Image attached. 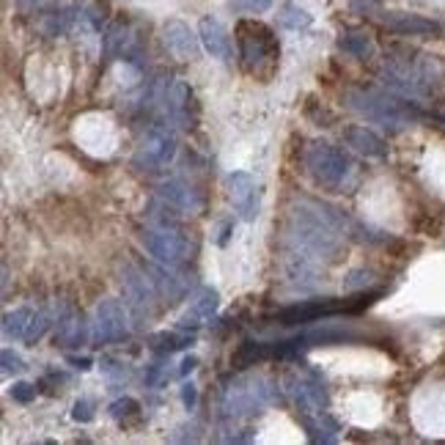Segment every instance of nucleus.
<instances>
[{
    "label": "nucleus",
    "mask_w": 445,
    "mask_h": 445,
    "mask_svg": "<svg viewBox=\"0 0 445 445\" xmlns=\"http://www.w3.org/2000/svg\"><path fill=\"white\" fill-rule=\"evenodd\" d=\"M236 41H239L242 66L248 71H256V66L264 58L275 61L281 55V44H278L275 34L269 31L264 22H256V19H242L236 25Z\"/></svg>",
    "instance_id": "f257e3e1"
},
{
    "label": "nucleus",
    "mask_w": 445,
    "mask_h": 445,
    "mask_svg": "<svg viewBox=\"0 0 445 445\" xmlns=\"http://www.w3.org/2000/svg\"><path fill=\"white\" fill-rule=\"evenodd\" d=\"M346 105L357 113H363V116H369V119H374V121H388V124H404V121L415 119V110L407 102L393 99L388 94L371 89L346 91Z\"/></svg>",
    "instance_id": "f03ea898"
},
{
    "label": "nucleus",
    "mask_w": 445,
    "mask_h": 445,
    "mask_svg": "<svg viewBox=\"0 0 445 445\" xmlns=\"http://www.w3.org/2000/svg\"><path fill=\"white\" fill-rule=\"evenodd\" d=\"M305 160H308V168H311L314 179L324 187H333V190H339L344 184V179L352 174V160L333 143H314L308 149Z\"/></svg>",
    "instance_id": "7ed1b4c3"
},
{
    "label": "nucleus",
    "mask_w": 445,
    "mask_h": 445,
    "mask_svg": "<svg viewBox=\"0 0 445 445\" xmlns=\"http://www.w3.org/2000/svg\"><path fill=\"white\" fill-rule=\"evenodd\" d=\"M141 242L143 248L165 267H181L193 256L190 239L181 236L176 229H149V231L141 234Z\"/></svg>",
    "instance_id": "20e7f679"
},
{
    "label": "nucleus",
    "mask_w": 445,
    "mask_h": 445,
    "mask_svg": "<svg viewBox=\"0 0 445 445\" xmlns=\"http://www.w3.org/2000/svg\"><path fill=\"white\" fill-rule=\"evenodd\" d=\"M176 135L168 129V126H151L138 143V151H135V165L141 171H160L168 162L176 157Z\"/></svg>",
    "instance_id": "39448f33"
},
{
    "label": "nucleus",
    "mask_w": 445,
    "mask_h": 445,
    "mask_svg": "<svg viewBox=\"0 0 445 445\" xmlns=\"http://www.w3.org/2000/svg\"><path fill=\"white\" fill-rule=\"evenodd\" d=\"M229 196H231V204L236 214L242 220H256L259 212H261V190L256 184V179L245 174V171H236L229 176Z\"/></svg>",
    "instance_id": "423d86ee"
},
{
    "label": "nucleus",
    "mask_w": 445,
    "mask_h": 445,
    "mask_svg": "<svg viewBox=\"0 0 445 445\" xmlns=\"http://www.w3.org/2000/svg\"><path fill=\"white\" fill-rule=\"evenodd\" d=\"M96 341L99 344H121L129 336L124 305L119 300H102L96 305Z\"/></svg>",
    "instance_id": "0eeeda50"
},
{
    "label": "nucleus",
    "mask_w": 445,
    "mask_h": 445,
    "mask_svg": "<svg viewBox=\"0 0 445 445\" xmlns=\"http://www.w3.org/2000/svg\"><path fill=\"white\" fill-rule=\"evenodd\" d=\"M165 107H168V116H171V121H176L179 126H184V129L196 126L201 107H198L196 91L190 89L187 83H181V80H179V83H174V86H171L168 96H165Z\"/></svg>",
    "instance_id": "6e6552de"
},
{
    "label": "nucleus",
    "mask_w": 445,
    "mask_h": 445,
    "mask_svg": "<svg viewBox=\"0 0 445 445\" xmlns=\"http://www.w3.org/2000/svg\"><path fill=\"white\" fill-rule=\"evenodd\" d=\"M121 284H124L129 308L138 311V314H149L151 305H154V297H157V289H154V284H151V278H143V272L126 267Z\"/></svg>",
    "instance_id": "1a4fd4ad"
},
{
    "label": "nucleus",
    "mask_w": 445,
    "mask_h": 445,
    "mask_svg": "<svg viewBox=\"0 0 445 445\" xmlns=\"http://www.w3.org/2000/svg\"><path fill=\"white\" fill-rule=\"evenodd\" d=\"M162 36H165L168 50L176 55L179 61H193V58H198V53H201V44H198L201 36H196L184 22H179V19L165 22Z\"/></svg>",
    "instance_id": "9d476101"
},
{
    "label": "nucleus",
    "mask_w": 445,
    "mask_h": 445,
    "mask_svg": "<svg viewBox=\"0 0 445 445\" xmlns=\"http://www.w3.org/2000/svg\"><path fill=\"white\" fill-rule=\"evenodd\" d=\"M346 311V300L333 303V300H319V303H305V305H291L275 314V319L281 324H305V321H316L319 316H330V314H339Z\"/></svg>",
    "instance_id": "9b49d317"
},
{
    "label": "nucleus",
    "mask_w": 445,
    "mask_h": 445,
    "mask_svg": "<svg viewBox=\"0 0 445 445\" xmlns=\"http://www.w3.org/2000/svg\"><path fill=\"white\" fill-rule=\"evenodd\" d=\"M89 341V324L83 311L77 308H64L61 319H58V333H55V344H61L64 349L71 346H83Z\"/></svg>",
    "instance_id": "f8f14e48"
},
{
    "label": "nucleus",
    "mask_w": 445,
    "mask_h": 445,
    "mask_svg": "<svg viewBox=\"0 0 445 445\" xmlns=\"http://www.w3.org/2000/svg\"><path fill=\"white\" fill-rule=\"evenodd\" d=\"M157 196L168 204H174L179 212H198L201 209V196H198L196 187H190L187 181L181 179H171V181H162L157 187Z\"/></svg>",
    "instance_id": "ddd939ff"
},
{
    "label": "nucleus",
    "mask_w": 445,
    "mask_h": 445,
    "mask_svg": "<svg viewBox=\"0 0 445 445\" xmlns=\"http://www.w3.org/2000/svg\"><path fill=\"white\" fill-rule=\"evenodd\" d=\"M344 141H346V146H352L355 151L366 154V157H388L385 141L376 132H371V129H366V126L360 124L344 126Z\"/></svg>",
    "instance_id": "4468645a"
},
{
    "label": "nucleus",
    "mask_w": 445,
    "mask_h": 445,
    "mask_svg": "<svg viewBox=\"0 0 445 445\" xmlns=\"http://www.w3.org/2000/svg\"><path fill=\"white\" fill-rule=\"evenodd\" d=\"M198 36H201V44H204V50L212 55V58L226 61V58L231 55V41H229V34H226V28H223L217 19H212V17L201 19Z\"/></svg>",
    "instance_id": "2eb2a0df"
},
{
    "label": "nucleus",
    "mask_w": 445,
    "mask_h": 445,
    "mask_svg": "<svg viewBox=\"0 0 445 445\" xmlns=\"http://www.w3.org/2000/svg\"><path fill=\"white\" fill-rule=\"evenodd\" d=\"M388 28L399 31V34H410V36H431L440 34V25L434 19H426L421 14H407V11H391L385 14Z\"/></svg>",
    "instance_id": "dca6fc26"
},
{
    "label": "nucleus",
    "mask_w": 445,
    "mask_h": 445,
    "mask_svg": "<svg viewBox=\"0 0 445 445\" xmlns=\"http://www.w3.org/2000/svg\"><path fill=\"white\" fill-rule=\"evenodd\" d=\"M214 311H217V291L212 286H201L196 291V297L190 300V308L184 314V321L193 319V324H201L204 319H209Z\"/></svg>",
    "instance_id": "f3484780"
},
{
    "label": "nucleus",
    "mask_w": 445,
    "mask_h": 445,
    "mask_svg": "<svg viewBox=\"0 0 445 445\" xmlns=\"http://www.w3.org/2000/svg\"><path fill=\"white\" fill-rule=\"evenodd\" d=\"M269 355L267 344H259V341H242L239 349L231 355V366L236 369H248V366H256L259 360H264Z\"/></svg>",
    "instance_id": "a211bd4d"
},
{
    "label": "nucleus",
    "mask_w": 445,
    "mask_h": 445,
    "mask_svg": "<svg viewBox=\"0 0 445 445\" xmlns=\"http://www.w3.org/2000/svg\"><path fill=\"white\" fill-rule=\"evenodd\" d=\"M34 319L31 308H17V311H9L3 316V336L6 339H25V330Z\"/></svg>",
    "instance_id": "6ab92c4d"
},
{
    "label": "nucleus",
    "mask_w": 445,
    "mask_h": 445,
    "mask_svg": "<svg viewBox=\"0 0 445 445\" xmlns=\"http://www.w3.org/2000/svg\"><path fill=\"white\" fill-rule=\"evenodd\" d=\"M339 47L346 55H355V58H371L374 55V44L366 34H346L339 41Z\"/></svg>",
    "instance_id": "aec40b11"
},
{
    "label": "nucleus",
    "mask_w": 445,
    "mask_h": 445,
    "mask_svg": "<svg viewBox=\"0 0 445 445\" xmlns=\"http://www.w3.org/2000/svg\"><path fill=\"white\" fill-rule=\"evenodd\" d=\"M151 349H157L162 355H171V352H176V349H184L187 344H193L190 336H181V333H157V336H151Z\"/></svg>",
    "instance_id": "412c9836"
},
{
    "label": "nucleus",
    "mask_w": 445,
    "mask_h": 445,
    "mask_svg": "<svg viewBox=\"0 0 445 445\" xmlns=\"http://www.w3.org/2000/svg\"><path fill=\"white\" fill-rule=\"evenodd\" d=\"M303 113H305V119H308V121H314L316 126H333L336 124V116L321 105L316 96H308V99H305Z\"/></svg>",
    "instance_id": "4be33fe9"
},
{
    "label": "nucleus",
    "mask_w": 445,
    "mask_h": 445,
    "mask_svg": "<svg viewBox=\"0 0 445 445\" xmlns=\"http://www.w3.org/2000/svg\"><path fill=\"white\" fill-rule=\"evenodd\" d=\"M86 19L91 22V28L102 31V25H107V19H110V3L107 0H94L86 9Z\"/></svg>",
    "instance_id": "5701e85b"
},
{
    "label": "nucleus",
    "mask_w": 445,
    "mask_h": 445,
    "mask_svg": "<svg viewBox=\"0 0 445 445\" xmlns=\"http://www.w3.org/2000/svg\"><path fill=\"white\" fill-rule=\"evenodd\" d=\"M124 41H126V25L124 22H116L113 28H107L105 34V50L110 55L119 53V50H124Z\"/></svg>",
    "instance_id": "b1692460"
},
{
    "label": "nucleus",
    "mask_w": 445,
    "mask_h": 445,
    "mask_svg": "<svg viewBox=\"0 0 445 445\" xmlns=\"http://www.w3.org/2000/svg\"><path fill=\"white\" fill-rule=\"evenodd\" d=\"M281 22H284L286 28H305V25H311V14L308 11H303V9H297V6H289L284 11V17H281Z\"/></svg>",
    "instance_id": "393cba45"
},
{
    "label": "nucleus",
    "mask_w": 445,
    "mask_h": 445,
    "mask_svg": "<svg viewBox=\"0 0 445 445\" xmlns=\"http://www.w3.org/2000/svg\"><path fill=\"white\" fill-rule=\"evenodd\" d=\"M47 324H50V321H47L44 314H36L34 319H31V324H28V330H25V341H28V344H36V341L44 336Z\"/></svg>",
    "instance_id": "a878e982"
},
{
    "label": "nucleus",
    "mask_w": 445,
    "mask_h": 445,
    "mask_svg": "<svg viewBox=\"0 0 445 445\" xmlns=\"http://www.w3.org/2000/svg\"><path fill=\"white\" fill-rule=\"evenodd\" d=\"M138 410H141V404H138L135 399H129V396L110 404V415H113V418H126V415H135Z\"/></svg>",
    "instance_id": "bb28decb"
},
{
    "label": "nucleus",
    "mask_w": 445,
    "mask_h": 445,
    "mask_svg": "<svg viewBox=\"0 0 445 445\" xmlns=\"http://www.w3.org/2000/svg\"><path fill=\"white\" fill-rule=\"evenodd\" d=\"M36 385H31V382H14L11 385V399L14 401H19V404H31L36 399Z\"/></svg>",
    "instance_id": "cd10ccee"
},
{
    "label": "nucleus",
    "mask_w": 445,
    "mask_h": 445,
    "mask_svg": "<svg viewBox=\"0 0 445 445\" xmlns=\"http://www.w3.org/2000/svg\"><path fill=\"white\" fill-rule=\"evenodd\" d=\"M0 363H3V371H6V374H19V371L25 369L22 357H19L14 349H3V352H0Z\"/></svg>",
    "instance_id": "c85d7f7f"
},
{
    "label": "nucleus",
    "mask_w": 445,
    "mask_h": 445,
    "mask_svg": "<svg viewBox=\"0 0 445 445\" xmlns=\"http://www.w3.org/2000/svg\"><path fill=\"white\" fill-rule=\"evenodd\" d=\"M71 418H74V421H80V424H91V421H94V401H91V399H80V401H74Z\"/></svg>",
    "instance_id": "c756f323"
},
{
    "label": "nucleus",
    "mask_w": 445,
    "mask_h": 445,
    "mask_svg": "<svg viewBox=\"0 0 445 445\" xmlns=\"http://www.w3.org/2000/svg\"><path fill=\"white\" fill-rule=\"evenodd\" d=\"M168 379H171V371H165V369H162V363H151V366H149V371H146V382H149L151 388H162Z\"/></svg>",
    "instance_id": "7c9ffc66"
},
{
    "label": "nucleus",
    "mask_w": 445,
    "mask_h": 445,
    "mask_svg": "<svg viewBox=\"0 0 445 445\" xmlns=\"http://www.w3.org/2000/svg\"><path fill=\"white\" fill-rule=\"evenodd\" d=\"M196 401H198V388L193 382H184V385H181V404H184L187 410H196Z\"/></svg>",
    "instance_id": "2f4dec72"
},
{
    "label": "nucleus",
    "mask_w": 445,
    "mask_h": 445,
    "mask_svg": "<svg viewBox=\"0 0 445 445\" xmlns=\"http://www.w3.org/2000/svg\"><path fill=\"white\" fill-rule=\"evenodd\" d=\"M102 371H105L107 376H116V379H124V376H129V371H126L119 360H102Z\"/></svg>",
    "instance_id": "473e14b6"
},
{
    "label": "nucleus",
    "mask_w": 445,
    "mask_h": 445,
    "mask_svg": "<svg viewBox=\"0 0 445 445\" xmlns=\"http://www.w3.org/2000/svg\"><path fill=\"white\" fill-rule=\"evenodd\" d=\"M66 14L61 11V14H53V17L44 22V28H47V34H64L66 31Z\"/></svg>",
    "instance_id": "72a5a7b5"
},
{
    "label": "nucleus",
    "mask_w": 445,
    "mask_h": 445,
    "mask_svg": "<svg viewBox=\"0 0 445 445\" xmlns=\"http://www.w3.org/2000/svg\"><path fill=\"white\" fill-rule=\"evenodd\" d=\"M245 6L253 9V11H267L269 6H272V0H245Z\"/></svg>",
    "instance_id": "f704fd0d"
},
{
    "label": "nucleus",
    "mask_w": 445,
    "mask_h": 445,
    "mask_svg": "<svg viewBox=\"0 0 445 445\" xmlns=\"http://www.w3.org/2000/svg\"><path fill=\"white\" fill-rule=\"evenodd\" d=\"M196 366H198V357L187 355L184 360H181V371H179V374H190V371H193Z\"/></svg>",
    "instance_id": "c9c22d12"
},
{
    "label": "nucleus",
    "mask_w": 445,
    "mask_h": 445,
    "mask_svg": "<svg viewBox=\"0 0 445 445\" xmlns=\"http://www.w3.org/2000/svg\"><path fill=\"white\" fill-rule=\"evenodd\" d=\"M69 363L74 366V369H80V371H89V369H91V360H89V357H71L69 355Z\"/></svg>",
    "instance_id": "e433bc0d"
},
{
    "label": "nucleus",
    "mask_w": 445,
    "mask_h": 445,
    "mask_svg": "<svg viewBox=\"0 0 445 445\" xmlns=\"http://www.w3.org/2000/svg\"><path fill=\"white\" fill-rule=\"evenodd\" d=\"M41 3H44V0H19L22 9H34V6H41Z\"/></svg>",
    "instance_id": "4c0bfd02"
}]
</instances>
